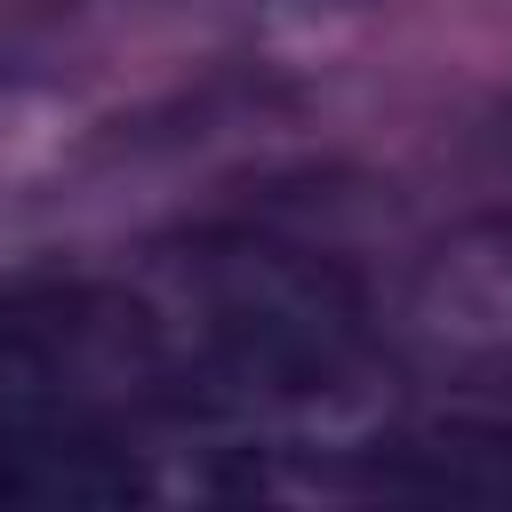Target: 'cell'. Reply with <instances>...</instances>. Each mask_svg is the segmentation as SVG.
Segmentation results:
<instances>
[{"mask_svg":"<svg viewBox=\"0 0 512 512\" xmlns=\"http://www.w3.org/2000/svg\"><path fill=\"white\" fill-rule=\"evenodd\" d=\"M360 488L376 496H448V504H512V424L456 416L432 432L376 440L360 464Z\"/></svg>","mask_w":512,"mask_h":512,"instance_id":"cell-1","label":"cell"},{"mask_svg":"<svg viewBox=\"0 0 512 512\" xmlns=\"http://www.w3.org/2000/svg\"><path fill=\"white\" fill-rule=\"evenodd\" d=\"M432 328L440 344L504 368L512 360V224L472 232L456 256H440L432 272Z\"/></svg>","mask_w":512,"mask_h":512,"instance_id":"cell-2","label":"cell"}]
</instances>
